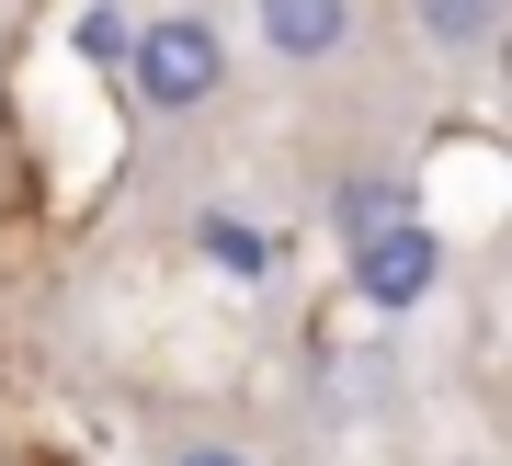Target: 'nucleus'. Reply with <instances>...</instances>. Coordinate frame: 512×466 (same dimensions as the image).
<instances>
[{
  "label": "nucleus",
  "instance_id": "1",
  "mask_svg": "<svg viewBox=\"0 0 512 466\" xmlns=\"http://www.w3.org/2000/svg\"><path fill=\"white\" fill-rule=\"evenodd\" d=\"M114 69H126V91L148 114H205L228 91V35L205 12H148V23H126V57Z\"/></svg>",
  "mask_w": 512,
  "mask_h": 466
},
{
  "label": "nucleus",
  "instance_id": "2",
  "mask_svg": "<svg viewBox=\"0 0 512 466\" xmlns=\"http://www.w3.org/2000/svg\"><path fill=\"white\" fill-rule=\"evenodd\" d=\"M342 251H353V296L387 307V319H399V307H421V296L444 285V228H433L421 205H410V216H376V228H353Z\"/></svg>",
  "mask_w": 512,
  "mask_h": 466
},
{
  "label": "nucleus",
  "instance_id": "3",
  "mask_svg": "<svg viewBox=\"0 0 512 466\" xmlns=\"http://www.w3.org/2000/svg\"><path fill=\"white\" fill-rule=\"evenodd\" d=\"M251 35L274 69H342L365 46V0H251Z\"/></svg>",
  "mask_w": 512,
  "mask_h": 466
},
{
  "label": "nucleus",
  "instance_id": "4",
  "mask_svg": "<svg viewBox=\"0 0 512 466\" xmlns=\"http://www.w3.org/2000/svg\"><path fill=\"white\" fill-rule=\"evenodd\" d=\"M501 12H512V0H410L421 46H433L444 69H478V57L501 46Z\"/></svg>",
  "mask_w": 512,
  "mask_h": 466
},
{
  "label": "nucleus",
  "instance_id": "5",
  "mask_svg": "<svg viewBox=\"0 0 512 466\" xmlns=\"http://www.w3.org/2000/svg\"><path fill=\"white\" fill-rule=\"evenodd\" d=\"M410 205H421V194H410L399 171H342V182H330V228H342V239L376 228V216H410Z\"/></svg>",
  "mask_w": 512,
  "mask_h": 466
},
{
  "label": "nucleus",
  "instance_id": "6",
  "mask_svg": "<svg viewBox=\"0 0 512 466\" xmlns=\"http://www.w3.org/2000/svg\"><path fill=\"white\" fill-rule=\"evenodd\" d=\"M194 239H205V262H217V273H239V285H262V273H274V239H262L251 228V216H194Z\"/></svg>",
  "mask_w": 512,
  "mask_h": 466
},
{
  "label": "nucleus",
  "instance_id": "7",
  "mask_svg": "<svg viewBox=\"0 0 512 466\" xmlns=\"http://www.w3.org/2000/svg\"><path fill=\"white\" fill-rule=\"evenodd\" d=\"M80 57L114 69V57H126V12H80Z\"/></svg>",
  "mask_w": 512,
  "mask_h": 466
},
{
  "label": "nucleus",
  "instance_id": "8",
  "mask_svg": "<svg viewBox=\"0 0 512 466\" xmlns=\"http://www.w3.org/2000/svg\"><path fill=\"white\" fill-rule=\"evenodd\" d=\"M171 466H262V455H239V444H183Z\"/></svg>",
  "mask_w": 512,
  "mask_h": 466
}]
</instances>
